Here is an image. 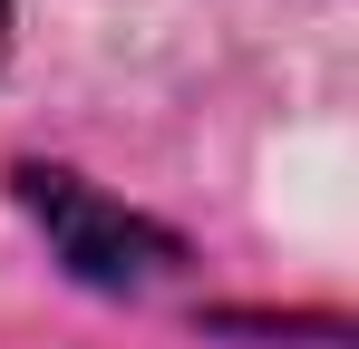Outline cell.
<instances>
[{"mask_svg":"<svg viewBox=\"0 0 359 349\" xmlns=\"http://www.w3.org/2000/svg\"><path fill=\"white\" fill-rule=\"evenodd\" d=\"M10 204H20V224L39 233V252L78 291H97V301H156V291H175L194 272V242L165 214L107 194L97 174L59 165V156H20L10 165Z\"/></svg>","mask_w":359,"mask_h":349,"instance_id":"obj_1","label":"cell"},{"mask_svg":"<svg viewBox=\"0 0 359 349\" xmlns=\"http://www.w3.org/2000/svg\"><path fill=\"white\" fill-rule=\"evenodd\" d=\"M194 320L224 330V340H252V349H350L340 310H194Z\"/></svg>","mask_w":359,"mask_h":349,"instance_id":"obj_2","label":"cell"},{"mask_svg":"<svg viewBox=\"0 0 359 349\" xmlns=\"http://www.w3.org/2000/svg\"><path fill=\"white\" fill-rule=\"evenodd\" d=\"M10 58H20V0H0V78H10Z\"/></svg>","mask_w":359,"mask_h":349,"instance_id":"obj_3","label":"cell"}]
</instances>
